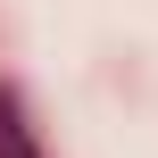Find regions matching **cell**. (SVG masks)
I'll list each match as a JSON object with an SVG mask.
<instances>
[{"mask_svg":"<svg viewBox=\"0 0 158 158\" xmlns=\"http://www.w3.org/2000/svg\"><path fill=\"white\" fill-rule=\"evenodd\" d=\"M0 158H42V142H33V125H25V100L0 83Z\"/></svg>","mask_w":158,"mask_h":158,"instance_id":"1","label":"cell"}]
</instances>
